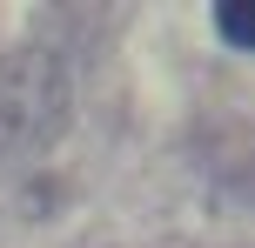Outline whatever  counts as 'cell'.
Wrapping results in <instances>:
<instances>
[{
	"label": "cell",
	"instance_id": "1",
	"mask_svg": "<svg viewBox=\"0 0 255 248\" xmlns=\"http://www.w3.org/2000/svg\"><path fill=\"white\" fill-rule=\"evenodd\" d=\"M67 121V67L61 54L27 47L0 67V141L13 148H47Z\"/></svg>",
	"mask_w": 255,
	"mask_h": 248
},
{
	"label": "cell",
	"instance_id": "2",
	"mask_svg": "<svg viewBox=\"0 0 255 248\" xmlns=\"http://www.w3.org/2000/svg\"><path fill=\"white\" fill-rule=\"evenodd\" d=\"M215 27H222V40H229V47H249V20L235 7H215Z\"/></svg>",
	"mask_w": 255,
	"mask_h": 248
}]
</instances>
